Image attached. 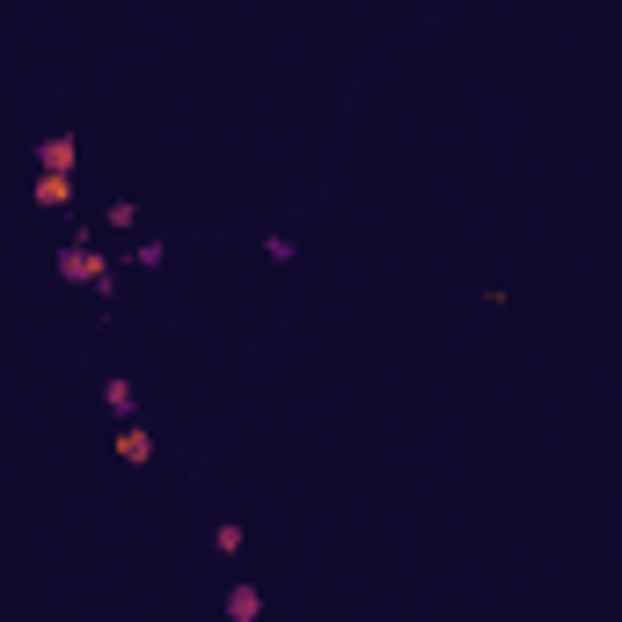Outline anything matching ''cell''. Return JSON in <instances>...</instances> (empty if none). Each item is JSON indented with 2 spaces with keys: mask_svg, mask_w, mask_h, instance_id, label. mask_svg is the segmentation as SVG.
I'll use <instances>...</instances> for the list:
<instances>
[{
  "mask_svg": "<svg viewBox=\"0 0 622 622\" xmlns=\"http://www.w3.org/2000/svg\"><path fill=\"white\" fill-rule=\"evenodd\" d=\"M103 410H118V418H125V410H132V381H110L103 388Z\"/></svg>",
  "mask_w": 622,
  "mask_h": 622,
  "instance_id": "3",
  "label": "cell"
},
{
  "mask_svg": "<svg viewBox=\"0 0 622 622\" xmlns=\"http://www.w3.org/2000/svg\"><path fill=\"white\" fill-rule=\"evenodd\" d=\"M66 279L74 286H110V264L103 257H66Z\"/></svg>",
  "mask_w": 622,
  "mask_h": 622,
  "instance_id": "1",
  "label": "cell"
},
{
  "mask_svg": "<svg viewBox=\"0 0 622 622\" xmlns=\"http://www.w3.org/2000/svg\"><path fill=\"white\" fill-rule=\"evenodd\" d=\"M118 454H125V462H147L154 440H147V432H118Z\"/></svg>",
  "mask_w": 622,
  "mask_h": 622,
  "instance_id": "2",
  "label": "cell"
}]
</instances>
